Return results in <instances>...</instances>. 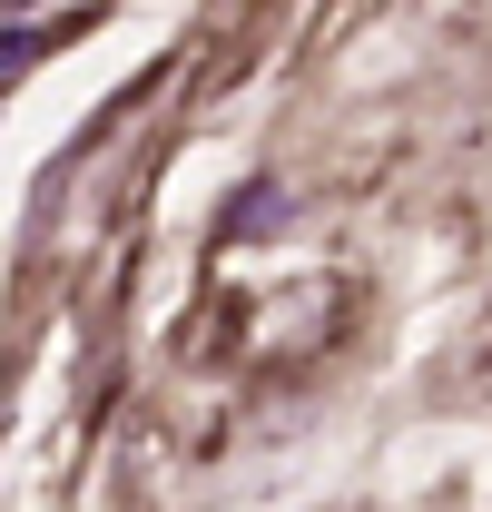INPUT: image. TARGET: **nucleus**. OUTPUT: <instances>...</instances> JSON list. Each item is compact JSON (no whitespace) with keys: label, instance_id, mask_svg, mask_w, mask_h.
<instances>
[{"label":"nucleus","instance_id":"f257e3e1","mask_svg":"<svg viewBox=\"0 0 492 512\" xmlns=\"http://www.w3.org/2000/svg\"><path fill=\"white\" fill-rule=\"evenodd\" d=\"M0 30H10V40H0V69H30L50 40H79L89 10H0Z\"/></svg>","mask_w":492,"mask_h":512},{"label":"nucleus","instance_id":"f03ea898","mask_svg":"<svg viewBox=\"0 0 492 512\" xmlns=\"http://www.w3.org/2000/svg\"><path fill=\"white\" fill-rule=\"evenodd\" d=\"M276 217H286V188H276V178H256V197H246L237 217H227V237H266Z\"/></svg>","mask_w":492,"mask_h":512}]
</instances>
